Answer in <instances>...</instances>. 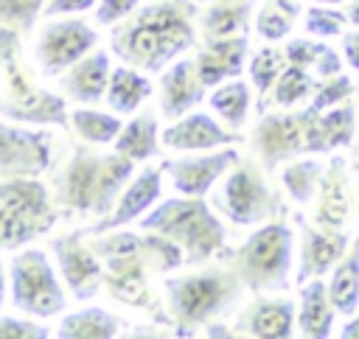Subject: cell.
<instances>
[{
  "label": "cell",
  "instance_id": "6da1fadb",
  "mask_svg": "<svg viewBox=\"0 0 359 339\" xmlns=\"http://www.w3.org/2000/svg\"><path fill=\"white\" fill-rule=\"evenodd\" d=\"M194 3L196 0H151V6L112 31V53L143 73H163L196 42Z\"/></svg>",
  "mask_w": 359,
  "mask_h": 339
},
{
  "label": "cell",
  "instance_id": "7a4b0ae2",
  "mask_svg": "<svg viewBox=\"0 0 359 339\" xmlns=\"http://www.w3.org/2000/svg\"><path fill=\"white\" fill-rule=\"evenodd\" d=\"M135 160L123 157L121 151L95 154L79 146L59 179V202L76 213H95L107 216L112 202L123 193L132 179Z\"/></svg>",
  "mask_w": 359,
  "mask_h": 339
},
{
  "label": "cell",
  "instance_id": "3957f363",
  "mask_svg": "<svg viewBox=\"0 0 359 339\" xmlns=\"http://www.w3.org/2000/svg\"><path fill=\"white\" fill-rule=\"evenodd\" d=\"M143 233H160L182 247L185 263H205L224 252V224L202 196H174L157 202V207L149 210L137 221Z\"/></svg>",
  "mask_w": 359,
  "mask_h": 339
},
{
  "label": "cell",
  "instance_id": "277c9868",
  "mask_svg": "<svg viewBox=\"0 0 359 339\" xmlns=\"http://www.w3.org/2000/svg\"><path fill=\"white\" fill-rule=\"evenodd\" d=\"M230 266L255 294H275L289 289L294 263V233L283 219L264 221L230 252Z\"/></svg>",
  "mask_w": 359,
  "mask_h": 339
},
{
  "label": "cell",
  "instance_id": "5b68a950",
  "mask_svg": "<svg viewBox=\"0 0 359 339\" xmlns=\"http://www.w3.org/2000/svg\"><path fill=\"white\" fill-rule=\"evenodd\" d=\"M244 280L236 269H208L185 277L165 280V300L171 319L182 328L205 325L222 314H227L244 294Z\"/></svg>",
  "mask_w": 359,
  "mask_h": 339
},
{
  "label": "cell",
  "instance_id": "8992f818",
  "mask_svg": "<svg viewBox=\"0 0 359 339\" xmlns=\"http://www.w3.org/2000/svg\"><path fill=\"white\" fill-rule=\"evenodd\" d=\"M0 67L6 73V101H0V118L20 123H53L67 126L65 98L48 90H39L20 62V39L14 28L0 25Z\"/></svg>",
  "mask_w": 359,
  "mask_h": 339
},
{
  "label": "cell",
  "instance_id": "52a82bcc",
  "mask_svg": "<svg viewBox=\"0 0 359 339\" xmlns=\"http://www.w3.org/2000/svg\"><path fill=\"white\" fill-rule=\"evenodd\" d=\"M213 202L236 227H252L283 213V202L266 185L261 168L252 160H238L224 174V182Z\"/></svg>",
  "mask_w": 359,
  "mask_h": 339
},
{
  "label": "cell",
  "instance_id": "ba28073f",
  "mask_svg": "<svg viewBox=\"0 0 359 339\" xmlns=\"http://www.w3.org/2000/svg\"><path fill=\"white\" fill-rule=\"evenodd\" d=\"M11 305L28 317L50 319L65 308V291L42 249H22L8 263Z\"/></svg>",
  "mask_w": 359,
  "mask_h": 339
},
{
  "label": "cell",
  "instance_id": "9c48e42d",
  "mask_svg": "<svg viewBox=\"0 0 359 339\" xmlns=\"http://www.w3.org/2000/svg\"><path fill=\"white\" fill-rule=\"evenodd\" d=\"M306 118L309 106L297 112H269L258 120L252 129V151L266 171L306 154Z\"/></svg>",
  "mask_w": 359,
  "mask_h": 339
},
{
  "label": "cell",
  "instance_id": "30bf717a",
  "mask_svg": "<svg viewBox=\"0 0 359 339\" xmlns=\"http://www.w3.org/2000/svg\"><path fill=\"white\" fill-rule=\"evenodd\" d=\"M98 42V34L81 20H56L36 39V64L45 76H59L84 59Z\"/></svg>",
  "mask_w": 359,
  "mask_h": 339
},
{
  "label": "cell",
  "instance_id": "8fae6325",
  "mask_svg": "<svg viewBox=\"0 0 359 339\" xmlns=\"http://www.w3.org/2000/svg\"><path fill=\"white\" fill-rule=\"evenodd\" d=\"M50 165V134L0 120V177H36Z\"/></svg>",
  "mask_w": 359,
  "mask_h": 339
},
{
  "label": "cell",
  "instance_id": "7c38bea8",
  "mask_svg": "<svg viewBox=\"0 0 359 339\" xmlns=\"http://www.w3.org/2000/svg\"><path fill=\"white\" fill-rule=\"evenodd\" d=\"M297 227H300V261H297L294 283L303 286L311 277H323L345 258V252L351 249V235L345 230L309 224L303 221V216H297Z\"/></svg>",
  "mask_w": 359,
  "mask_h": 339
},
{
  "label": "cell",
  "instance_id": "4fadbf2b",
  "mask_svg": "<svg viewBox=\"0 0 359 339\" xmlns=\"http://www.w3.org/2000/svg\"><path fill=\"white\" fill-rule=\"evenodd\" d=\"M50 252L56 255V266L73 291L76 300H93L104 283V263L98 261L101 255L84 244L76 233L73 235H59L50 241Z\"/></svg>",
  "mask_w": 359,
  "mask_h": 339
},
{
  "label": "cell",
  "instance_id": "5bb4252c",
  "mask_svg": "<svg viewBox=\"0 0 359 339\" xmlns=\"http://www.w3.org/2000/svg\"><path fill=\"white\" fill-rule=\"evenodd\" d=\"M238 160H241V154L236 148H222V151H210V154H199V157L168 160L163 165L171 177L174 191H180L182 196H205Z\"/></svg>",
  "mask_w": 359,
  "mask_h": 339
},
{
  "label": "cell",
  "instance_id": "9a60e30c",
  "mask_svg": "<svg viewBox=\"0 0 359 339\" xmlns=\"http://www.w3.org/2000/svg\"><path fill=\"white\" fill-rule=\"evenodd\" d=\"M160 140L165 148H174V151H208V148H219V146H236V143H241V134L236 129H224L208 112L191 109L188 115H182L171 126H165Z\"/></svg>",
  "mask_w": 359,
  "mask_h": 339
},
{
  "label": "cell",
  "instance_id": "2e32d148",
  "mask_svg": "<svg viewBox=\"0 0 359 339\" xmlns=\"http://www.w3.org/2000/svg\"><path fill=\"white\" fill-rule=\"evenodd\" d=\"M163 162L160 165H146L135 179H129V185L123 188V193L118 196V205L90 230L95 233H107V230H118L135 219H140L146 210H151L160 196H163Z\"/></svg>",
  "mask_w": 359,
  "mask_h": 339
},
{
  "label": "cell",
  "instance_id": "e0dca14e",
  "mask_svg": "<svg viewBox=\"0 0 359 339\" xmlns=\"http://www.w3.org/2000/svg\"><path fill=\"white\" fill-rule=\"evenodd\" d=\"M353 213V193L348 182V162L345 157L334 154L325 165V174L317 188V207H314V224L342 230Z\"/></svg>",
  "mask_w": 359,
  "mask_h": 339
},
{
  "label": "cell",
  "instance_id": "ac0fdd59",
  "mask_svg": "<svg viewBox=\"0 0 359 339\" xmlns=\"http://www.w3.org/2000/svg\"><path fill=\"white\" fill-rule=\"evenodd\" d=\"M205 90L208 87L202 84L194 59L171 62L160 76V109H163V115L171 120L188 115L196 104H202Z\"/></svg>",
  "mask_w": 359,
  "mask_h": 339
},
{
  "label": "cell",
  "instance_id": "d6986e66",
  "mask_svg": "<svg viewBox=\"0 0 359 339\" xmlns=\"http://www.w3.org/2000/svg\"><path fill=\"white\" fill-rule=\"evenodd\" d=\"M247 50H250V36L247 34L205 39L202 50L194 59L202 84L205 87H219L224 78H238V73L244 70Z\"/></svg>",
  "mask_w": 359,
  "mask_h": 339
},
{
  "label": "cell",
  "instance_id": "ffe728a7",
  "mask_svg": "<svg viewBox=\"0 0 359 339\" xmlns=\"http://www.w3.org/2000/svg\"><path fill=\"white\" fill-rule=\"evenodd\" d=\"M297 311L286 297H255L238 317V333L258 339H289Z\"/></svg>",
  "mask_w": 359,
  "mask_h": 339
},
{
  "label": "cell",
  "instance_id": "44dd1931",
  "mask_svg": "<svg viewBox=\"0 0 359 339\" xmlns=\"http://www.w3.org/2000/svg\"><path fill=\"white\" fill-rule=\"evenodd\" d=\"M109 53L107 50H95V53H87L84 59H79L73 67H67L62 73V81L59 87L73 98V101H81V104H95L107 95V87H109Z\"/></svg>",
  "mask_w": 359,
  "mask_h": 339
},
{
  "label": "cell",
  "instance_id": "7402d4cb",
  "mask_svg": "<svg viewBox=\"0 0 359 339\" xmlns=\"http://www.w3.org/2000/svg\"><path fill=\"white\" fill-rule=\"evenodd\" d=\"M337 305L328 294V283L323 277H311L300 286V305H297V328L309 339H328L334 328Z\"/></svg>",
  "mask_w": 359,
  "mask_h": 339
},
{
  "label": "cell",
  "instance_id": "603a6c76",
  "mask_svg": "<svg viewBox=\"0 0 359 339\" xmlns=\"http://www.w3.org/2000/svg\"><path fill=\"white\" fill-rule=\"evenodd\" d=\"M0 202L6 207L17 210L20 216H28V219L42 221L48 227H53V221H56L53 207H50V191L34 177L0 179Z\"/></svg>",
  "mask_w": 359,
  "mask_h": 339
},
{
  "label": "cell",
  "instance_id": "cb8c5ba5",
  "mask_svg": "<svg viewBox=\"0 0 359 339\" xmlns=\"http://www.w3.org/2000/svg\"><path fill=\"white\" fill-rule=\"evenodd\" d=\"M151 95V81L143 76L137 67H115L109 73V87H107V104L118 115H135V109Z\"/></svg>",
  "mask_w": 359,
  "mask_h": 339
},
{
  "label": "cell",
  "instance_id": "d4e9b609",
  "mask_svg": "<svg viewBox=\"0 0 359 339\" xmlns=\"http://www.w3.org/2000/svg\"><path fill=\"white\" fill-rule=\"evenodd\" d=\"M250 14H252V0H222V3H210L199 14V25L205 39L236 36V34H247Z\"/></svg>",
  "mask_w": 359,
  "mask_h": 339
},
{
  "label": "cell",
  "instance_id": "484cf974",
  "mask_svg": "<svg viewBox=\"0 0 359 339\" xmlns=\"http://www.w3.org/2000/svg\"><path fill=\"white\" fill-rule=\"evenodd\" d=\"M328 294L339 314L351 317L359 311V235L351 241V249L345 258L331 269Z\"/></svg>",
  "mask_w": 359,
  "mask_h": 339
},
{
  "label": "cell",
  "instance_id": "4316f807",
  "mask_svg": "<svg viewBox=\"0 0 359 339\" xmlns=\"http://www.w3.org/2000/svg\"><path fill=\"white\" fill-rule=\"evenodd\" d=\"M118 328H121V319L112 317L109 311L81 308V311L67 314L59 322L56 336L59 339H112V336H118Z\"/></svg>",
  "mask_w": 359,
  "mask_h": 339
},
{
  "label": "cell",
  "instance_id": "83f0119b",
  "mask_svg": "<svg viewBox=\"0 0 359 339\" xmlns=\"http://www.w3.org/2000/svg\"><path fill=\"white\" fill-rule=\"evenodd\" d=\"M115 151L123 157L143 162L157 154V120L154 115H135L129 123H123L121 134L115 137Z\"/></svg>",
  "mask_w": 359,
  "mask_h": 339
},
{
  "label": "cell",
  "instance_id": "f1b7e54d",
  "mask_svg": "<svg viewBox=\"0 0 359 339\" xmlns=\"http://www.w3.org/2000/svg\"><path fill=\"white\" fill-rule=\"evenodd\" d=\"M250 87L247 81H227V84H219L213 92H210V109L230 126V129H241L247 115H250Z\"/></svg>",
  "mask_w": 359,
  "mask_h": 339
},
{
  "label": "cell",
  "instance_id": "f546056e",
  "mask_svg": "<svg viewBox=\"0 0 359 339\" xmlns=\"http://www.w3.org/2000/svg\"><path fill=\"white\" fill-rule=\"evenodd\" d=\"M323 174H325V165L320 160H289L286 168L280 171V182L297 205H306L317 196Z\"/></svg>",
  "mask_w": 359,
  "mask_h": 339
},
{
  "label": "cell",
  "instance_id": "4dcf8cb0",
  "mask_svg": "<svg viewBox=\"0 0 359 339\" xmlns=\"http://www.w3.org/2000/svg\"><path fill=\"white\" fill-rule=\"evenodd\" d=\"M70 123L84 143H98V146L115 143V137L123 129L118 112H101V109H73Z\"/></svg>",
  "mask_w": 359,
  "mask_h": 339
},
{
  "label": "cell",
  "instance_id": "1f68e13d",
  "mask_svg": "<svg viewBox=\"0 0 359 339\" xmlns=\"http://www.w3.org/2000/svg\"><path fill=\"white\" fill-rule=\"evenodd\" d=\"M300 14L297 0H266L255 14V31L266 42L283 39Z\"/></svg>",
  "mask_w": 359,
  "mask_h": 339
},
{
  "label": "cell",
  "instance_id": "d6a6232c",
  "mask_svg": "<svg viewBox=\"0 0 359 339\" xmlns=\"http://www.w3.org/2000/svg\"><path fill=\"white\" fill-rule=\"evenodd\" d=\"M320 123H323V134H325V148L337 151L353 143L356 137V106L351 101H342L325 112H320Z\"/></svg>",
  "mask_w": 359,
  "mask_h": 339
},
{
  "label": "cell",
  "instance_id": "836d02e7",
  "mask_svg": "<svg viewBox=\"0 0 359 339\" xmlns=\"http://www.w3.org/2000/svg\"><path fill=\"white\" fill-rule=\"evenodd\" d=\"M320 87V81H314V76L300 67V64H286L283 73L278 76L275 87H272V101L280 109H292L294 104H300L303 98H309L314 90Z\"/></svg>",
  "mask_w": 359,
  "mask_h": 339
},
{
  "label": "cell",
  "instance_id": "e575fe53",
  "mask_svg": "<svg viewBox=\"0 0 359 339\" xmlns=\"http://www.w3.org/2000/svg\"><path fill=\"white\" fill-rule=\"evenodd\" d=\"M50 227L42 221H34L28 216H20L17 210L6 207L0 202V252L3 249H20L22 244L34 241L36 235H45Z\"/></svg>",
  "mask_w": 359,
  "mask_h": 339
},
{
  "label": "cell",
  "instance_id": "d590c367",
  "mask_svg": "<svg viewBox=\"0 0 359 339\" xmlns=\"http://www.w3.org/2000/svg\"><path fill=\"white\" fill-rule=\"evenodd\" d=\"M286 64H289V59L278 48H269L266 45V48H261V50L252 53V59H250V81H252V87H255V92H258L261 101L275 87V81H278V76L283 73Z\"/></svg>",
  "mask_w": 359,
  "mask_h": 339
},
{
  "label": "cell",
  "instance_id": "8d00e7d4",
  "mask_svg": "<svg viewBox=\"0 0 359 339\" xmlns=\"http://www.w3.org/2000/svg\"><path fill=\"white\" fill-rule=\"evenodd\" d=\"M306 20H303V28L309 36H342L345 34V25L351 22L348 20V11H339L334 6H323V3H314L309 6L306 11Z\"/></svg>",
  "mask_w": 359,
  "mask_h": 339
},
{
  "label": "cell",
  "instance_id": "74e56055",
  "mask_svg": "<svg viewBox=\"0 0 359 339\" xmlns=\"http://www.w3.org/2000/svg\"><path fill=\"white\" fill-rule=\"evenodd\" d=\"M48 0H0V25L14 31H31Z\"/></svg>",
  "mask_w": 359,
  "mask_h": 339
},
{
  "label": "cell",
  "instance_id": "f35d334b",
  "mask_svg": "<svg viewBox=\"0 0 359 339\" xmlns=\"http://www.w3.org/2000/svg\"><path fill=\"white\" fill-rule=\"evenodd\" d=\"M353 90H356V84H353V78H351V76H345V73L331 76V78H323V81H320V87L314 90L311 106H314L317 112H325V109H331V106H337V104L348 101V98L353 95Z\"/></svg>",
  "mask_w": 359,
  "mask_h": 339
},
{
  "label": "cell",
  "instance_id": "ab89813d",
  "mask_svg": "<svg viewBox=\"0 0 359 339\" xmlns=\"http://www.w3.org/2000/svg\"><path fill=\"white\" fill-rule=\"evenodd\" d=\"M325 50H328L325 42H320V39H306V36L289 39L286 48H283L289 64H300V67H306V70L317 67V62L325 56Z\"/></svg>",
  "mask_w": 359,
  "mask_h": 339
},
{
  "label": "cell",
  "instance_id": "60d3db41",
  "mask_svg": "<svg viewBox=\"0 0 359 339\" xmlns=\"http://www.w3.org/2000/svg\"><path fill=\"white\" fill-rule=\"evenodd\" d=\"M50 331L31 319L0 317V339H48Z\"/></svg>",
  "mask_w": 359,
  "mask_h": 339
},
{
  "label": "cell",
  "instance_id": "b9f144b4",
  "mask_svg": "<svg viewBox=\"0 0 359 339\" xmlns=\"http://www.w3.org/2000/svg\"><path fill=\"white\" fill-rule=\"evenodd\" d=\"M140 0H98V8H95V22L98 25H112V22H121L126 14H132L137 8Z\"/></svg>",
  "mask_w": 359,
  "mask_h": 339
},
{
  "label": "cell",
  "instance_id": "7bdbcfd3",
  "mask_svg": "<svg viewBox=\"0 0 359 339\" xmlns=\"http://www.w3.org/2000/svg\"><path fill=\"white\" fill-rule=\"evenodd\" d=\"M98 0H48L42 14L45 17H59V14H79V11H90Z\"/></svg>",
  "mask_w": 359,
  "mask_h": 339
},
{
  "label": "cell",
  "instance_id": "ee69618b",
  "mask_svg": "<svg viewBox=\"0 0 359 339\" xmlns=\"http://www.w3.org/2000/svg\"><path fill=\"white\" fill-rule=\"evenodd\" d=\"M342 56H345L348 67H353L359 73V28L342 34Z\"/></svg>",
  "mask_w": 359,
  "mask_h": 339
},
{
  "label": "cell",
  "instance_id": "f6af8a7d",
  "mask_svg": "<svg viewBox=\"0 0 359 339\" xmlns=\"http://www.w3.org/2000/svg\"><path fill=\"white\" fill-rule=\"evenodd\" d=\"M339 339H359V311L351 314V319L339 328Z\"/></svg>",
  "mask_w": 359,
  "mask_h": 339
},
{
  "label": "cell",
  "instance_id": "bcb514c9",
  "mask_svg": "<svg viewBox=\"0 0 359 339\" xmlns=\"http://www.w3.org/2000/svg\"><path fill=\"white\" fill-rule=\"evenodd\" d=\"M348 20H351V25L359 28V0H351L348 3Z\"/></svg>",
  "mask_w": 359,
  "mask_h": 339
},
{
  "label": "cell",
  "instance_id": "7dc6e473",
  "mask_svg": "<svg viewBox=\"0 0 359 339\" xmlns=\"http://www.w3.org/2000/svg\"><path fill=\"white\" fill-rule=\"evenodd\" d=\"M6 303V269H3V261H0V308Z\"/></svg>",
  "mask_w": 359,
  "mask_h": 339
},
{
  "label": "cell",
  "instance_id": "c3c4849f",
  "mask_svg": "<svg viewBox=\"0 0 359 339\" xmlns=\"http://www.w3.org/2000/svg\"><path fill=\"white\" fill-rule=\"evenodd\" d=\"M314 3H323V6H339V3H345V0H314Z\"/></svg>",
  "mask_w": 359,
  "mask_h": 339
},
{
  "label": "cell",
  "instance_id": "681fc988",
  "mask_svg": "<svg viewBox=\"0 0 359 339\" xmlns=\"http://www.w3.org/2000/svg\"><path fill=\"white\" fill-rule=\"evenodd\" d=\"M353 157L359 160V129H356V143H353Z\"/></svg>",
  "mask_w": 359,
  "mask_h": 339
},
{
  "label": "cell",
  "instance_id": "f907efd6",
  "mask_svg": "<svg viewBox=\"0 0 359 339\" xmlns=\"http://www.w3.org/2000/svg\"><path fill=\"white\" fill-rule=\"evenodd\" d=\"M196 3H208L210 6V3H222V0H196Z\"/></svg>",
  "mask_w": 359,
  "mask_h": 339
},
{
  "label": "cell",
  "instance_id": "816d5d0a",
  "mask_svg": "<svg viewBox=\"0 0 359 339\" xmlns=\"http://www.w3.org/2000/svg\"><path fill=\"white\" fill-rule=\"evenodd\" d=\"M353 171H356V177H359V160H356V162H353Z\"/></svg>",
  "mask_w": 359,
  "mask_h": 339
}]
</instances>
